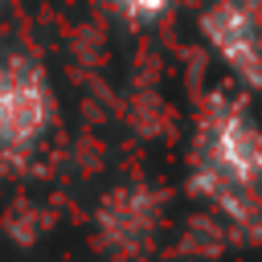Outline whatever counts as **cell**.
<instances>
[{
  "label": "cell",
  "instance_id": "6da1fadb",
  "mask_svg": "<svg viewBox=\"0 0 262 262\" xmlns=\"http://www.w3.org/2000/svg\"><path fill=\"white\" fill-rule=\"evenodd\" d=\"M192 192L213 201L233 221L250 217L262 184V127L242 102L213 98L192 143Z\"/></svg>",
  "mask_w": 262,
  "mask_h": 262
},
{
  "label": "cell",
  "instance_id": "7a4b0ae2",
  "mask_svg": "<svg viewBox=\"0 0 262 262\" xmlns=\"http://www.w3.org/2000/svg\"><path fill=\"white\" fill-rule=\"evenodd\" d=\"M53 127V86L33 57H4L0 151H29Z\"/></svg>",
  "mask_w": 262,
  "mask_h": 262
},
{
  "label": "cell",
  "instance_id": "3957f363",
  "mask_svg": "<svg viewBox=\"0 0 262 262\" xmlns=\"http://www.w3.org/2000/svg\"><path fill=\"white\" fill-rule=\"evenodd\" d=\"M201 33L242 86L262 90V16L254 0H209L201 8Z\"/></svg>",
  "mask_w": 262,
  "mask_h": 262
},
{
  "label": "cell",
  "instance_id": "277c9868",
  "mask_svg": "<svg viewBox=\"0 0 262 262\" xmlns=\"http://www.w3.org/2000/svg\"><path fill=\"white\" fill-rule=\"evenodd\" d=\"M106 8L123 16L127 25H151L172 8V0H106Z\"/></svg>",
  "mask_w": 262,
  "mask_h": 262
},
{
  "label": "cell",
  "instance_id": "5b68a950",
  "mask_svg": "<svg viewBox=\"0 0 262 262\" xmlns=\"http://www.w3.org/2000/svg\"><path fill=\"white\" fill-rule=\"evenodd\" d=\"M0 106H4V61H0Z\"/></svg>",
  "mask_w": 262,
  "mask_h": 262
}]
</instances>
